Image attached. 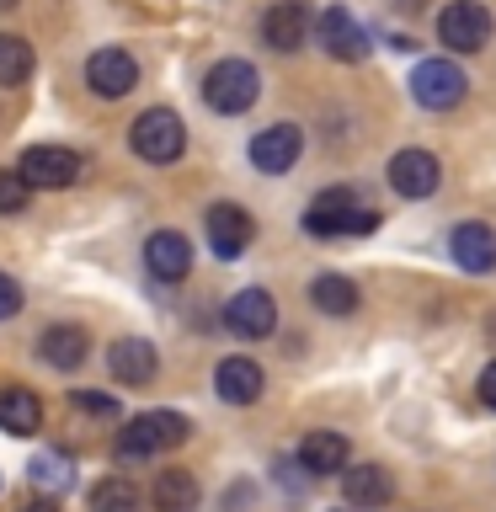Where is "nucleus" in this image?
Listing matches in <instances>:
<instances>
[{
	"instance_id": "1",
	"label": "nucleus",
	"mask_w": 496,
	"mask_h": 512,
	"mask_svg": "<svg viewBox=\"0 0 496 512\" xmlns=\"http://www.w3.org/2000/svg\"><path fill=\"white\" fill-rule=\"evenodd\" d=\"M304 230L331 240V235H368L379 230V208H368L352 187H326L320 198L304 208Z\"/></svg>"
},
{
	"instance_id": "2",
	"label": "nucleus",
	"mask_w": 496,
	"mask_h": 512,
	"mask_svg": "<svg viewBox=\"0 0 496 512\" xmlns=\"http://www.w3.org/2000/svg\"><path fill=\"white\" fill-rule=\"evenodd\" d=\"M187 432L192 427H187L182 411H144L118 432V464H144V459L166 454V448L187 443Z\"/></svg>"
},
{
	"instance_id": "3",
	"label": "nucleus",
	"mask_w": 496,
	"mask_h": 512,
	"mask_svg": "<svg viewBox=\"0 0 496 512\" xmlns=\"http://www.w3.org/2000/svg\"><path fill=\"white\" fill-rule=\"evenodd\" d=\"M256 96H262V75L246 59H219L203 75V102L214 112H224V118H240L246 107H256Z\"/></svg>"
},
{
	"instance_id": "4",
	"label": "nucleus",
	"mask_w": 496,
	"mask_h": 512,
	"mask_svg": "<svg viewBox=\"0 0 496 512\" xmlns=\"http://www.w3.org/2000/svg\"><path fill=\"white\" fill-rule=\"evenodd\" d=\"M128 144H134V155L150 160V166H171V160H182V150H187V123L176 118L171 107H150L134 118V128H128Z\"/></svg>"
},
{
	"instance_id": "5",
	"label": "nucleus",
	"mask_w": 496,
	"mask_h": 512,
	"mask_svg": "<svg viewBox=\"0 0 496 512\" xmlns=\"http://www.w3.org/2000/svg\"><path fill=\"white\" fill-rule=\"evenodd\" d=\"M80 171H86V160H80L75 150H64V144H32V150H22V160H16V176H22L27 187H75Z\"/></svg>"
},
{
	"instance_id": "6",
	"label": "nucleus",
	"mask_w": 496,
	"mask_h": 512,
	"mask_svg": "<svg viewBox=\"0 0 496 512\" xmlns=\"http://www.w3.org/2000/svg\"><path fill=\"white\" fill-rule=\"evenodd\" d=\"M464 91H470V80H464V70L454 59H422L411 70V96H416V107H427V112L459 107Z\"/></svg>"
},
{
	"instance_id": "7",
	"label": "nucleus",
	"mask_w": 496,
	"mask_h": 512,
	"mask_svg": "<svg viewBox=\"0 0 496 512\" xmlns=\"http://www.w3.org/2000/svg\"><path fill=\"white\" fill-rule=\"evenodd\" d=\"M438 38H443V48H454V54H480V48L491 43V11L480 6V0H454V6L438 16Z\"/></svg>"
},
{
	"instance_id": "8",
	"label": "nucleus",
	"mask_w": 496,
	"mask_h": 512,
	"mask_svg": "<svg viewBox=\"0 0 496 512\" xmlns=\"http://www.w3.org/2000/svg\"><path fill=\"white\" fill-rule=\"evenodd\" d=\"M315 38H320V48H326L331 59H342V64H358L368 54V32L358 27V16H352L347 6H326V11H320Z\"/></svg>"
},
{
	"instance_id": "9",
	"label": "nucleus",
	"mask_w": 496,
	"mask_h": 512,
	"mask_svg": "<svg viewBox=\"0 0 496 512\" xmlns=\"http://www.w3.org/2000/svg\"><path fill=\"white\" fill-rule=\"evenodd\" d=\"M224 326H230L235 336H246V342L272 336V326H278V304H272L267 288H240V294L224 304Z\"/></svg>"
},
{
	"instance_id": "10",
	"label": "nucleus",
	"mask_w": 496,
	"mask_h": 512,
	"mask_svg": "<svg viewBox=\"0 0 496 512\" xmlns=\"http://www.w3.org/2000/svg\"><path fill=\"white\" fill-rule=\"evenodd\" d=\"M86 86L96 96H107V102H118V96H128L139 86V64L134 54H123V48H102V54L86 59Z\"/></svg>"
},
{
	"instance_id": "11",
	"label": "nucleus",
	"mask_w": 496,
	"mask_h": 512,
	"mask_svg": "<svg viewBox=\"0 0 496 512\" xmlns=\"http://www.w3.org/2000/svg\"><path fill=\"white\" fill-rule=\"evenodd\" d=\"M443 182V166L432 150H400L390 155V187L400 192V198H432Z\"/></svg>"
},
{
	"instance_id": "12",
	"label": "nucleus",
	"mask_w": 496,
	"mask_h": 512,
	"mask_svg": "<svg viewBox=\"0 0 496 512\" xmlns=\"http://www.w3.org/2000/svg\"><path fill=\"white\" fill-rule=\"evenodd\" d=\"M144 267L155 283H182L192 272V240L182 230H155L144 240Z\"/></svg>"
},
{
	"instance_id": "13",
	"label": "nucleus",
	"mask_w": 496,
	"mask_h": 512,
	"mask_svg": "<svg viewBox=\"0 0 496 512\" xmlns=\"http://www.w3.org/2000/svg\"><path fill=\"white\" fill-rule=\"evenodd\" d=\"M299 150H304L299 128L294 123H272V128H262V134L251 139V166L267 171V176H283V171H294Z\"/></svg>"
},
{
	"instance_id": "14",
	"label": "nucleus",
	"mask_w": 496,
	"mask_h": 512,
	"mask_svg": "<svg viewBox=\"0 0 496 512\" xmlns=\"http://www.w3.org/2000/svg\"><path fill=\"white\" fill-rule=\"evenodd\" d=\"M251 235H256V224L240 203H214L208 208V246H214V256L235 262V256L251 246Z\"/></svg>"
},
{
	"instance_id": "15",
	"label": "nucleus",
	"mask_w": 496,
	"mask_h": 512,
	"mask_svg": "<svg viewBox=\"0 0 496 512\" xmlns=\"http://www.w3.org/2000/svg\"><path fill=\"white\" fill-rule=\"evenodd\" d=\"M262 38H267V48H278V54L304 48V38H310V6H304V0H272L267 16H262Z\"/></svg>"
},
{
	"instance_id": "16",
	"label": "nucleus",
	"mask_w": 496,
	"mask_h": 512,
	"mask_svg": "<svg viewBox=\"0 0 496 512\" xmlns=\"http://www.w3.org/2000/svg\"><path fill=\"white\" fill-rule=\"evenodd\" d=\"M107 368H112V379H118V384L139 390V384H150V379H155L160 352H155V342H144V336H123V342H112Z\"/></svg>"
},
{
	"instance_id": "17",
	"label": "nucleus",
	"mask_w": 496,
	"mask_h": 512,
	"mask_svg": "<svg viewBox=\"0 0 496 512\" xmlns=\"http://www.w3.org/2000/svg\"><path fill=\"white\" fill-rule=\"evenodd\" d=\"M262 368H256L251 358H224L214 368V390L224 406H251V400H262Z\"/></svg>"
},
{
	"instance_id": "18",
	"label": "nucleus",
	"mask_w": 496,
	"mask_h": 512,
	"mask_svg": "<svg viewBox=\"0 0 496 512\" xmlns=\"http://www.w3.org/2000/svg\"><path fill=\"white\" fill-rule=\"evenodd\" d=\"M38 358L48 368H59V374H70V368H80L91 358V336L80 331V326H48L38 336Z\"/></svg>"
},
{
	"instance_id": "19",
	"label": "nucleus",
	"mask_w": 496,
	"mask_h": 512,
	"mask_svg": "<svg viewBox=\"0 0 496 512\" xmlns=\"http://www.w3.org/2000/svg\"><path fill=\"white\" fill-rule=\"evenodd\" d=\"M448 251L464 272H496V230L491 224H459L448 235Z\"/></svg>"
},
{
	"instance_id": "20",
	"label": "nucleus",
	"mask_w": 496,
	"mask_h": 512,
	"mask_svg": "<svg viewBox=\"0 0 496 512\" xmlns=\"http://www.w3.org/2000/svg\"><path fill=\"white\" fill-rule=\"evenodd\" d=\"M342 496L352 507H384L395 496V480L384 464H347L342 470Z\"/></svg>"
},
{
	"instance_id": "21",
	"label": "nucleus",
	"mask_w": 496,
	"mask_h": 512,
	"mask_svg": "<svg viewBox=\"0 0 496 512\" xmlns=\"http://www.w3.org/2000/svg\"><path fill=\"white\" fill-rule=\"evenodd\" d=\"M347 438L342 432H310V438L299 443V470L304 475H336V470H347Z\"/></svg>"
},
{
	"instance_id": "22",
	"label": "nucleus",
	"mask_w": 496,
	"mask_h": 512,
	"mask_svg": "<svg viewBox=\"0 0 496 512\" xmlns=\"http://www.w3.org/2000/svg\"><path fill=\"white\" fill-rule=\"evenodd\" d=\"M43 427V406L32 390H0V432L11 438H32Z\"/></svg>"
},
{
	"instance_id": "23",
	"label": "nucleus",
	"mask_w": 496,
	"mask_h": 512,
	"mask_svg": "<svg viewBox=\"0 0 496 512\" xmlns=\"http://www.w3.org/2000/svg\"><path fill=\"white\" fill-rule=\"evenodd\" d=\"M198 480H192L187 470H160L155 486H150V507L155 512H192L198 507Z\"/></svg>"
},
{
	"instance_id": "24",
	"label": "nucleus",
	"mask_w": 496,
	"mask_h": 512,
	"mask_svg": "<svg viewBox=\"0 0 496 512\" xmlns=\"http://www.w3.org/2000/svg\"><path fill=\"white\" fill-rule=\"evenodd\" d=\"M27 480L38 491H70L75 486V459L59 454V448H43V454L27 459Z\"/></svg>"
},
{
	"instance_id": "25",
	"label": "nucleus",
	"mask_w": 496,
	"mask_h": 512,
	"mask_svg": "<svg viewBox=\"0 0 496 512\" xmlns=\"http://www.w3.org/2000/svg\"><path fill=\"white\" fill-rule=\"evenodd\" d=\"M310 299H315V310H326V315H352L358 310V283L342 278V272H320L310 283Z\"/></svg>"
},
{
	"instance_id": "26",
	"label": "nucleus",
	"mask_w": 496,
	"mask_h": 512,
	"mask_svg": "<svg viewBox=\"0 0 496 512\" xmlns=\"http://www.w3.org/2000/svg\"><path fill=\"white\" fill-rule=\"evenodd\" d=\"M32 43L16 38V32H0V86H22V80L32 75Z\"/></svg>"
},
{
	"instance_id": "27",
	"label": "nucleus",
	"mask_w": 496,
	"mask_h": 512,
	"mask_svg": "<svg viewBox=\"0 0 496 512\" xmlns=\"http://www.w3.org/2000/svg\"><path fill=\"white\" fill-rule=\"evenodd\" d=\"M91 512H139V491L123 475H107L102 486H91Z\"/></svg>"
},
{
	"instance_id": "28",
	"label": "nucleus",
	"mask_w": 496,
	"mask_h": 512,
	"mask_svg": "<svg viewBox=\"0 0 496 512\" xmlns=\"http://www.w3.org/2000/svg\"><path fill=\"white\" fill-rule=\"evenodd\" d=\"M27 198H32V187L22 182V176L0 171V214H27Z\"/></svg>"
},
{
	"instance_id": "29",
	"label": "nucleus",
	"mask_w": 496,
	"mask_h": 512,
	"mask_svg": "<svg viewBox=\"0 0 496 512\" xmlns=\"http://www.w3.org/2000/svg\"><path fill=\"white\" fill-rule=\"evenodd\" d=\"M75 411H86V416H118V400L112 395H96V390H75Z\"/></svg>"
},
{
	"instance_id": "30",
	"label": "nucleus",
	"mask_w": 496,
	"mask_h": 512,
	"mask_svg": "<svg viewBox=\"0 0 496 512\" xmlns=\"http://www.w3.org/2000/svg\"><path fill=\"white\" fill-rule=\"evenodd\" d=\"M16 310H22V288H16V278L0 272V320H11Z\"/></svg>"
},
{
	"instance_id": "31",
	"label": "nucleus",
	"mask_w": 496,
	"mask_h": 512,
	"mask_svg": "<svg viewBox=\"0 0 496 512\" xmlns=\"http://www.w3.org/2000/svg\"><path fill=\"white\" fill-rule=\"evenodd\" d=\"M480 400L496 411V363H486V374H480Z\"/></svg>"
},
{
	"instance_id": "32",
	"label": "nucleus",
	"mask_w": 496,
	"mask_h": 512,
	"mask_svg": "<svg viewBox=\"0 0 496 512\" xmlns=\"http://www.w3.org/2000/svg\"><path fill=\"white\" fill-rule=\"evenodd\" d=\"M22 512H59L54 502H32V507H22Z\"/></svg>"
},
{
	"instance_id": "33",
	"label": "nucleus",
	"mask_w": 496,
	"mask_h": 512,
	"mask_svg": "<svg viewBox=\"0 0 496 512\" xmlns=\"http://www.w3.org/2000/svg\"><path fill=\"white\" fill-rule=\"evenodd\" d=\"M11 6H16V0H0V11H11Z\"/></svg>"
}]
</instances>
